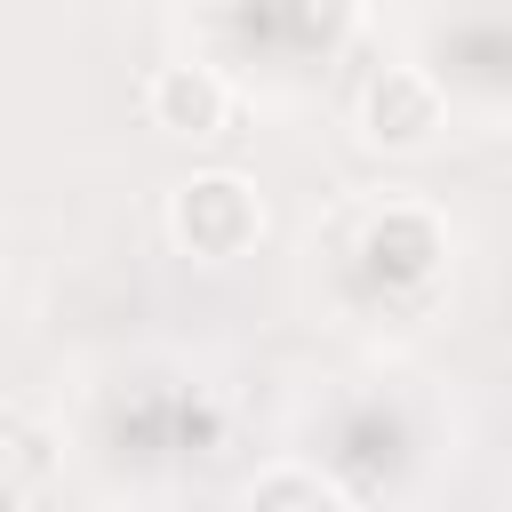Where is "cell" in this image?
Listing matches in <instances>:
<instances>
[{
    "instance_id": "cell-6",
    "label": "cell",
    "mask_w": 512,
    "mask_h": 512,
    "mask_svg": "<svg viewBox=\"0 0 512 512\" xmlns=\"http://www.w3.org/2000/svg\"><path fill=\"white\" fill-rule=\"evenodd\" d=\"M248 504L272 512V504H352L344 480H328L320 464H280V472H256L248 480Z\"/></svg>"
},
{
    "instance_id": "cell-2",
    "label": "cell",
    "mask_w": 512,
    "mask_h": 512,
    "mask_svg": "<svg viewBox=\"0 0 512 512\" xmlns=\"http://www.w3.org/2000/svg\"><path fill=\"white\" fill-rule=\"evenodd\" d=\"M448 120V96L424 64H384L368 88H360V136L376 152H424Z\"/></svg>"
},
{
    "instance_id": "cell-1",
    "label": "cell",
    "mask_w": 512,
    "mask_h": 512,
    "mask_svg": "<svg viewBox=\"0 0 512 512\" xmlns=\"http://www.w3.org/2000/svg\"><path fill=\"white\" fill-rule=\"evenodd\" d=\"M168 240H176L184 256H200V264L248 256V248L264 240V200H256V184L232 176V168L184 176V184L168 192Z\"/></svg>"
},
{
    "instance_id": "cell-3",
    "label": "cell",
    "mask_w": 512,
    "mask_h": 512,
    "mask_svg": "<svg viewBox=\"0 0 512 512\" xmlns=\"http://www.w3.org/2000/svg\"><path fill=\"white\" fill-rule=\"evenodd\" d=\"M440 256H448V232H440V216L432 208H384V216H368V232H360V264L384 280V288H408V296H424L432 280H440Z\"/></svg>"
},
{
    "instance_id": "cell-5",
    "label": "cell",
    "mask_w": 512,
    "mask_h": 512,
    "mask_svg": "<svg viewBox=\"0 0 512 512\" xmlns=\"http://www.w3.org/2000/svg\"><path fill=\"white\" fill-rule=\"evenodd\" d=\"M48 472H56L48 424H32L24 408H8V416H0V504H40Z\"/></svg>"
},
{
    "instance_id": "cell-4",
    "label": "cell",
    "mask_w": 512,
    "mask_h": 512,
    "mask_svg": "<svg viewBox=\"0 0 512 512\" xmlns=\"http://www.w3.org/2000/svg\"><path fill=\"white\" fill-rule=\"evenodd\" d=\"M144 120L160 136H184V144H208L232 128V88L216 64H152L144 80Z\"/></svg>"
}]
</instances>
